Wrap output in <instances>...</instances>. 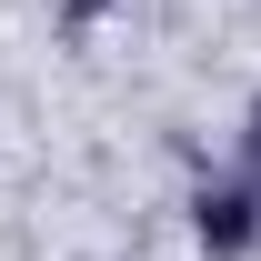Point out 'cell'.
Returning a JSON list of instances; mask_svg holds the SVG:
<instances>
[{
	"label": "cell",
	"mask_w": 261,
	"mask_h": 261,
	"mask_svg": "<svg viewBox=\"0 0 261 261\" xmlns=\"http://www.w3.org/2000/svg\"><path fill=\"white\" fill-rule=\"evenodd\" d=\"M201 241H211V251H251L261 241V100H251V121H241L231 171L201 181Z\"/></svg>",
	"instance_id": "obj_1"
},
{
	"label": "cell",
	"mask_w": 261,
	"mask_h": 261,
	"mask_svg": "<svg viewBox=\"0 0 261 261\" xmlns=\"http://www.w3.org/2000/svg\"><path fill=\"white\" fill-rule=\"evenodd\" d=\"M70 10H100V0H70Z\"/></svg>",
	"instance_id": "obj_2"
}]
</instances>
